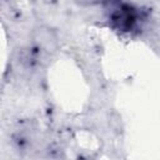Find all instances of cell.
<instances>
[{
  "label": "cell",
  "mask_w": 160,
  "mask_h": 160,
  "mask_svg": "<svg viewBox=\"0 0 160 160\" xmlns=\"http://www.w3.org/2000/svg\"><path fill=\"white\" fill-rule=\"evenodd\" d=\"M36 41L45 46L46 49H51V44H55L56 40H55V36H51V32L50 31H46V30H39V36L36 38Z\"/></svg>",
  "instance_id": "1"
}]
</instances>
